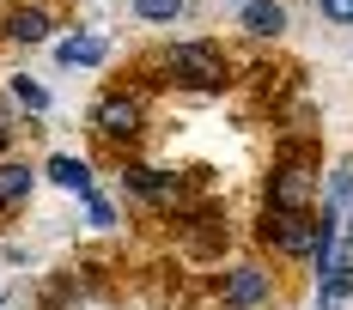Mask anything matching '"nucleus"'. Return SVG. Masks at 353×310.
<instances>
[{"mask_svg": "<svg viewBox=\"0 0 353 310\" xmlns=\"http://www.w3.org/2000/svg\"><path fill=\"white\" fill-rule=\"evenodd\" d=\"M128 183H134L141 195H165V189H171L165 176H159V171H146V165H141V171H128Z\"/></svg>", "mask_w": 353, "mask_h": 310, "instance_id": "13", "label": "nucleus"}, {"mask_svg": "<svg viewBox=\"0 0 353 310\" xmlns=\"http://www.w3.org/2000/svg\"><path fill=\"white\" fill-rule=\"evenodd\" d=\"M305 195H311V176L305 171H274V207H281V213H292Z\"/></svg>", "mask_w": 353, "mask_h": 310, "instance_id": "6", "label": "nucleus"}, {"mask_svg": "<svg viewBox=\"0 0 353 310\" xmlns=\"http://www.w3.org/2000/svg\"><path fill=\"white\" fill-rule=\"evenodd\" d=\"M268 238L281 243L286 256H317V213H305V207H292V213H274L268 219Z\"/></svg>", "mask_w": 353, "mask_h": 310, "instance_id": "2", "label": "nucleus"}, {"mask_svg": "<svg viewBox=\"0 0 353 310\" xmlns=\"http://www.w3.org/2000/svg\"><path fill=\"white\" fill-rule=\"evenodd\" d=\"M171 68L183 73L189 85H219V79H225V55H219L213 43H176Z\"/></svg>", "mask_w": 353, "mask_h": 310, "instance_id": "1", "label": "nucleus"}, {"mask_svg": "<svg viewBox=\"0 0 353 310\" xmlns=\"http://www.w3.org/2000/svg\"><path fill=\"white\" fill-rule=\"evenodd\" d=\"M19 195H31V165H0V207H12Z\"/></svg>", "mask_w": 353, "mask_h": 310, "instance_id": "8", "label": "nucleus"}, {"mask_svg": "<svg viewBox=\"0 0 353 310\" xmlns=\"http://www.w3.org/2000/svg\"><path fill=\"white\" fill-rule=\"evenodd\" d=\"M134 12H141L146 25H165V19H176V12H183V0H134Z\"/></svg>", "mask_w": 353, "mask_h": 310, "instance_id": "11", "label": "nucleus"}, {"mask_svg": "<svg viewBox=\"0 0 353 310\" xmlns=\"http://www.w3.org/2000/svg\"><path fill=\"white\" fill-rule=\"evenodd\" d=\"M49 176H55L61 189H79V195L92 189V176H85V165H79V158H55V165H49Z\"/></svg>", "mask_w": 353, "mask_h": 310, "instance_id": "9", "label": "nucleus"}, {"mask_svg": "<svg viewBox=\"0 0 353 310\" xmlns=\"http://www.w3.org/2000/svg\"><path fill=\"white\" fill-rule=\"evenodd\" d=\"M244 31L250 37H281L286 31V6L281 0H250L244 6Z\"/></svg>", "mask_w": 353, "mask_h": 310, "instance_id": "4", "label": "nucleus"}, {"mask_svg": "<svg viewBox=\"0 0 353 310\" xmlns=\"http://www.w3.org/2000/svg\"><path fill=\"white\" fill-rule=\"evenodd\" d=\"M61 61H104V43L98 37H73V43H61Z\"/></svg>", "mask_w": 353, "mask_h": 310, "instance_id": "10", "label": "nucleus"}, {"mask_svg": "<svg viewBox=\"0 0 353 310\" xmlns=\"http://www.w3.org/2000/svg\"><path fill=\"white\" fill-rule=\"evenodd\" d=\"M244 6H250V0H244Z\"/></svg>", "mask_w": 353, "mask_h": 310, "instance_id": "17", "label": "nucleus"}, {"mask_svg": "<svg viewBox=\"0 0 353 310\" xmlns=\"http://www.w3.org/2000/svg\"><path fill=\"white\" fill-rule=\"evenodd\" d=\"M98 128L104 134H134L141 128V103L134 98H104L98 103Z\"/></svg>", "mask_w": 353, "mask_h": 310, "instance_id": "3", "label": "nucleus"}, {"mask_svg": "<svg viewBox=\"0 0 353 310\" xmlns=\"http://www.w3.org/2000/svg\"><path fill=\"white\" fill-rule=\"evenodd\" d=\"M6 31L19 37V43H43V37H49V19H43L37 6H19V12L6 19Z\"/></svg>", "mask_w": 353, "mask_h": 310, "instance_id": "7", "label": "nucleus"}, {"mask_svg": "<svg viewBox=\"0 0 353 310\" xmlns=\"http://www.w3.org/2000/svg\"><path fill=\"white\" fill-rule=\"evenodd\" d=\"M347 243H353V225H347Z\"/></svg>", "mask_w": 353, "mask_h": 310, "instance_id": "16", "label": "nucleus"}, {"mask_svg": "<svg viewBox=\"0 0 353 310\" xmlns=\"http://www.w3.org/2000/svg\"><path fill=\"white\" fill-rule=\"evenodd\" d=\"M19 103H31V110H43L49 98H43V85H31V79H19Z\"/></svg>", "mask_w": 353, "mask_h": 310, "instance_id": "15", "label": "nucleus"}, {"mask_svg": "<svg viewBox=\"0 0 353 310\" xmlns=\"http://www.w3.org/2000/svg\"><path fill=\"white\" fill-rule=\"evenodd\" d=\"M225 298H232V310H250L268 298V280H262V268H238L232 274V286H225Z\"/></svg>", "mask_w": 353, "mask_h": 310, "instance_id": "5", "label": "nucleus"}, {"mask_svg": "<svg viewBox=\"0 0 353 310\" xmlns=\"http://www.w3.org/2000/svg\"><path fill=\"white\" fill-rule=\"evenodd\" d=\"M347 292H353V262H335L323 280V298H347Z\"/></svg>", "mask_w": 353, "mask_h": 310, "instance_id": "12", "label": "nucleus"}, {"mask_svg": "<svg viewBox=\"0 0 353 310\" xmlns=\"http://www.w3.org/2000/svg\"><path fill=\"white\" fill-rule=\"evenodd\" d=\"M323 19L329 25H353V0H323Z\"/></svg>", "mask_w": 353, "mask_h": 310, "instance_id": "14", "label": "nucleus"}]
</instances>
